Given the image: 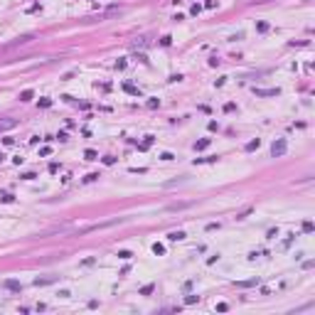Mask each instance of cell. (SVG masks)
Segmentation results:
<instances>
[{"mask_svg": "<svg viewBox=\"0 0 315 315\" xmlns=\"http://www.w3.org/2000/svg\"><path fill=\"white\" fill-rule=\"evenodd\" d=\"M234 286H236V288H251V286H258V278H249V281H236Z\"/></svg>", "mask_w": 315, "mask_h": 315, "instance_id": "8992f818", "label": "cell"}, {"mask_svg": "<svg viewBox=\"0 0 315 315\" xmlns=\"http://www.w3.org/2000/svg\"><path fill=\"white\" fill-rule=\"evenodd\" d=\"M160 158H162V160H175V155H172V153H162Z\"/></svg>", "mask_w": 315, "mask_h": 315, "instance_id": "74e56055", "label": "cell"}, {"mask_svg": "<svg viewBox=\"0 0 315 315\" xmlns=\"http://www.w3.org/2000/svg\"><path fill=\"white\" fill-rule=\"evenodd\" d=\"M0 199L5 202V205H10V202H15V195H10V192H5V195H0Z\"/></svg>", "mask_w": 315, "mask_h": 315, "instance_id": "ac0fdd59", "label": "cell"}, {"mask_svg": "<svg viewBox=\"0 0 315 315\" xmlns=\"http://www.w3.org/2000/svg\"><path fill=\"white\" fill-rule=\"evenodd\" d=\"M202 162H217V155H209V158H195V165H202Z\"/></svg>", "mask_w": 315, "mask_h": 315, "instance_id": "8fae6325", "label": "cell"}, {"mask_svg": "<svg viewBox=\"0 0 315 315\" xmlns=\"http://www.w3.org/2000/svg\"><path fill=\"white\" fill-rule=\"evenodd\" d=\"M3 288H8V290H17V293H20V290H22V283H20V281H15V278H8V281H3Z\"/></svg>", "mask_w": 315, "mask_h": 315, "instance_id": "5b68a950", "label": "cell"}, {"mask_svg": "<svg viewBox=\"0 0 315 315\" xmlns=\"http://www.w3.org/2000/svg\"><path fill=\"white\" fill-rule=\"evenodd\" d=\"M217 261H219V254H217V256H209V258H207V264H209V266H212V264H217Z\"/></svg>", "mask_w": 315, "mask_h": 315, "instance_id": "e575fe53", "label": "cell"}, {"mask_svg": "<svg viewBox=\"0 0 315 315\" xmlns=\"http://www.w3.org/2000/svg\"><path fill=\"white\" fill-rule=\"evenodd\" d=\"M254 94H256L258 99H266V96H278L281 89H278V86H276V89H254Z\"/></svg>", "mask_w": 315, "mask_h": 315, "instance_id": "7a4b0ae2", "label": "cell"}, {"mask_svg": "<svg viewBox=\"0 0 315 315\" xmlns=\"http://www.w3.org/2000/svg\"><path fill=\"white\" fill-rule=\"evenodd\" d=\"M214 229H219V224H217V221H212V224H207V231H214Z\"/></svg>", "mask_w": 315, "mask_h": 315, "instance_id": "ab89813d", "label": "cell"}, {"mask_svg": "<svg viewBox=\"0 0 315 315\" xmlns=\"http://www.w3.org/2000/svg\"><path fill=\"white\" fill-rule=\"evenodd\" d=\"M258 145H261V140H258V138H256V140H249V143L244 145V150H246V153H251V150H258Z\"/></svg>", "mask_w": 315, "mask_h": 315, "instance_id": "9c48e42d", "label": "cell"}, {"mask_svg": "<svg viewBox=\"0 0 315 315\" xmlns=\"http://www.w3.org/2000/svg\"><path fill=\"white\" fill-rule=\"evenodd\" d=\"M249 212H251V209H244V212H239V214H236V219H246V217H249Z\"/></svg>", "mask_w": 315, "mask_h": 315, "instance_id": "1f68e13d", "label": "cell"}, {"mask_svg": "<svg viewBox=\"0 0 315 315\" xmlns=\"http://www.w3.org/2000/svg\"><path fill=\"white\" fill-rule=\"evenodd\" d=\"M32 96H34V91H32V89H25L22 94H20V101H22V103H27V101H32Z\"/></svg>", "mask_w": 315, "mask_h": 315, "instance_id": "30bf717a", "label": "cell"}, {"mask_svg": "<svg viewBox=\"0 0 315 315\" xmlns=\"http://www.w3.org/2000/svg\"><path fill=\"white\" fill-rule=\"evenodd\" d=\"M32 40H34V34H32V32H30V34H20V37H17V40H12V42H10L8 47H17V44H27V42H32Z\"/></svg>", "mask_w": 315, "mask_h": 315, "instance_id": "277c9868", "label": "cell"}, {"mask_svg": "<svg viewBox=\"0 0 315 315\" xmlns=\"http://www.w3.org/2000/svg\"><path fill=\"white\" fill-rule=\"evenodd\" d=\"M290 47H308V40H303V42H290Z\"/></svg>", "mask_w": 315, "mask_h": 315, "instance_id": "836d02e7", "label": "cell"}, {"mask_svg": "<svg viewBox=\"0 0 315 315\" xmlns=\"http://www.w3.org/2000/svg\"><path fill=\"white\" fill-rule=\"evenodd\" d=\"M276 236H278V229H271V231L266 234V239H276Z\"/></svg>", "mask_w": 315, "mask_h": 315, "instance_id": "d6a6232c", "label": "cell"}, {"mask_svg": "<svg viewBox=\"0 0 315 315\" xmlns=\"http://www.w3.org/2000/svg\"><path fill=\"white\" fill-rule=\"evenodd\" d=\"M286 150H288V143H286V138H278V140H273V145H271V155H273V158H281V155H286Z\"/></svg>", "mask_w": 315, "mask_h": 315, "instance_id": "6da1fadb", "label": "cell"}, {"mask_svg": "<svg viewBox=\"0 0 315 315\" xmlns=\"http://www.w3.org/2000/svg\"><path fill=\"white\" fill-rule=\"evenodd\" d=\"M136 59H138V62H143V64H148V59H145V54H143V52H138V54H136Z\"/></svg>", "mask_w": 315, "mask_h": 315, "instance_id": "f546056e", "label": "cell"}, {"mask_svg": "<svg viewBox=\"0 0 315 315\" xmlns=\"http://www.w3.org/2000/svg\"><path fill=\"white\" fill-rule=\"evenodd\" d=\"M199 10H202V8H199V5H197V3H195V5H192V10H190V12H192V15H199Z\"/></svg>", "mask_w": 315, "mask_h": 315, "instance_id": "60d3db41", "label": "cell"}, {"mask_svg": "<svg viewBox=\"0 0 315 315\" xmlns=\"http://www.w3.org/2000/svg\"><path fill=\"white\" fill-rule=\"evenodd\" d=\"M94 180H99V172H89V175L84 177V182H94Z\"/></svg>", "mask_w": 315, "mask_h": 315, "instance_id": "603a6c76", "label": "cell"}, {"mask_svg": "<svg viewBox=\"0 0 315 315\" xmlns=\"http://www.w3.org/2000/svg\"><path fill=\"white\" fill-rule=\"evenodd\" d=\"M190 202H175V205H168V212H180V209H187Z\"/></svg>", "mask_w": 315, "mask_h": 315, "instance_id": "52a82bcc", "label": "cell"}, {"mask_svg": "<svg viewBox=\"0 0 315 315\" xmlns=\"http://www.w3.org/2000/svg\"><path fill=\"white\" fill-rule=\"evenodd\" d=\"M116 69H126V59H118V62H116Z\"/></svg>", "mask_w": 315, "mask_h": 315, "instance_id": "b9f144b4", "label": "cell"}, {"mask_svg": "<svg viewBox=\"0 0 315 315\" xmlns=\"http://www.w3.org/2000/svg\"><path fill=\"white\" fill-rule=\"evenodd\" d=\"M118 258H123V261H128V258H133V254L123 249V251H118Z\"/></svg>", "mask_w": 315, "mask_h": 315, "instance_id": "ffe728a7", "label": "cell"}, {"mask_svg": "<svg viewBox=\"0 0 315 315\" xmlns=\"http://www.w3.org/2000/svg\"><path fill=\"white\" fill-rule=\"evenodd\" d=\"M84 158H86V160H99V153H96V150H86Z\"/></svg>", "mask_w": 315, "mask_h": 315, "instance_id": "e0dca14e", "label": "cell"}, {"mask_svg": "<svg viewBox=\"0 0 315 315\" xmlns=\"http://www.w3.org/2000/svg\"><path fill=\"white\" fill-rule=\"evenodd\" d=\"M20 177H22V180H34V177H37V175H34V172H22V175H20Z\"/></svg>", "mask_w": 315, "mask_h": 315, "instance_id": "f1b7e54d", "label": "cell"}, {"mask_svg": "<svg viewBox=\"0 0 315 315\" xmlns=\"http://www.w3.org/2000/svg\"><path fill=\"white\" fill-rule=\"evenodd\" d=\"M153 254L162 256V254H165V246H162V244H153Z\"/></svg>", "mask_w": 315, "mask_h": 315, "instance_id": "d6986e66", "label": "cell"}, {"mask_svg": "<svg viewBox=\"0 0 315 315\" xmlns=\"http://www.w3.org/2000/svg\"><path fill=\"white\" fill-rule=\"evenodd\" d=\"M313 229H315V227H313V221H303V231H305V234H310Z\"/></svg>", "mask_w": 315, "mask_h": 315, "instance_id": "cb8c5ba5", "label": "cell"}, {"mask_svg": "<svg viewBox=\"0 0 315 315\" xmlns=\"http://www.w3.org/2000/svg\"><path fill=\"white\" fill-rule=\"evenodd\" d=\"M185 236H187V234H185L182 229H177V231H170V234H168V239H170V241H182Z\"/></svg>", "mask_w": 315, "mask_h": 315, "instance_id": "ba28073f", "label": "cell"}, {"mask_svg": "<svg viewBox=\"0 0 315 315\" xmlns=\"http://www.w3.org/2000/svg\"><path fill=\"white\" fill-rule=\"evenodd\" d=\"M138 44H140V47H145V44H148V37H140V40L136 42V47H138Z\"/></svg>", "mask_w": 315, "mask_h": 315, "instance_id": "8d00e7d4", "label": "cell"}, {"mask_svg": "<svg viewBox=\"0 0 315 315\" xmlns=\"http://www.w3.org/2000/svg\"><path fill=\"white\" fill-rule=\"evenodd\" d=\"M153 290H155V283H148V286H143V288H140V295H150Z\"/></svg>", "mask_w": 315, "mask_h": 315, "instance_id": "4fadbf2b", "label": "cell"}, {"mask_svg": "<svg viewBox=\"0 0 315 315\" xmlns=\"http://www.w3.org/2000/svg\"><path fill=\"white\" fill-rule=\"evenodd\" d=\"M207 145H209V138H202V140H197V143H195V150H205Z\"/></svg>", "mask_w": 315, "mask_h": 315, "instance_id": "7c38bea8", "label": "cell"}, {"mask_svg": "<svg viewBox=\"0 0 315 315\" xmlns=\"http://www.w3.org/2000/svg\"><path fill=\"white\" fill-rule=\"evenodd\" d=\"M170 44H172V37L170 34H162L160 37V47H170Z\"/></svg>", "mask_w": 315, "mask_h": 315, "instance_id": "9a60e30c", "label": "cell"}, {"mask_svg": "<svg viewBox=\"0 0 315 315\" xmlns=\"http://www.w3.org/2000/svg\"><path fill=\"white\" fill-rule=\"evenodd\" d=\"M3 160H5V155H3V153H0V162H3Z\"/></svg>", "mask_w": 315, "mask_h": 315, "instance_id": "7bdbcfd3", "label": "cell"}, {"mask_svg": "<svg viewBox=\"0 0 315 315\" xmlns=\"http://www.w3.org/2000/svg\"><path fill=\"white\" fill-rule=\"evenodd\" d=\"M54 138H57L59 143H67V140H69V136H67L64 131H59V133H57V136H54Z\"/></svg>", "mask_w": 315, "mask_h": 315, "instance_id": "44dd1931", "label": "cell"}, {"mask_svg": "<svg viewBox=\"0 0 315 315\" xmlns=\"http://www.w3.org/2000/svg\"><path fill=\"white\" fill-rule=\"evenodd\" d=\"M113 162H116L113 155H106V158H103V165H113Z\"/></svg>", "mask_w": 315, "mask_h": 315, "instance_id": "83f0119b", "label": "cell"}, {"mask_svg": "<svg viewBox=\"0 0 315 315\" xmlns=\"http://www.w3.org/2000/svg\"><path fill=\"white\" fill-rule=\"evenodd\" d=\"M158 106H160L158 99H148V108H158Z\"/></svg>", "mask_w": 315, "mask_h": 315, "instance_id": "484cf974", "label": "cell"}, {"mask_svg": "<svg viewBox=\"0 0 315 315\" xmlns=\"http://www.w3.org/2000/svg\"><path fill=\"white\" fill-rule=\"evenodd\" d=\"M217 310H219V313H227V310H229V305H227V303H219V305H217Z\"/></svg>", "mask_w": 315, "mask_h": 315, "instance_id": "4dcf8cb0", "label": "cell"}, {"mask_svg": "<svg viewBox=\"0 0 315 315\" xmlns=\"http://www.w3.org/2000/svg\"><path fill=\"white\" fill-rule=\"evenodd\" d=\"M123 89L128 91V94H133V96H140V91H138V89H136L133 84H123Z\"/></svg>", "mask_w": 315, "mask_h": 315, "instance_id": "2e32d148", "label": "cell"}, {"mask_svg": "<svg viewBox=\"0 0 315 315\" xmlns=\"http://www.w3.org/2000/svg\"><path fill=\"white\" fill-rule=\"evenodd\" d=\"M49 283H54L52 276H49V278H34V286H49Z\"/></svg>", "mask_w": 315, "mask_h": 315, "instance_id": "5bb4252c", "label": "cell"}, {"mask_svg": "<svg viewBox=\"0 0 315 315\" xmlns=\"http://www.w3.org/2000/svg\"><path fill=\"white\" fill-rule=\"evenodd\" d=\"M256 30H258V32H266L268 25H266V22H256Z\"/></svg>", "mask_w": 315, "mask_h": 315, "instance_id": "4316f807", "label": "cell"}, {"mask_svg": "<svg viewBox=\"0 0 315 315\" xmlns=\"http://www.w3.org/2000/svg\"><path fill=\"white\" fill-rule=\"evenodd\" d=\"M15 126H17V118H0V133H5V131H12Z\"/></svg>", "mask_w": 315, "mask_h": 315, "instance_id": "3957f363", "label": "cell"}, {"mask_svg": "<svg viewBox=\"0 0 315 315\" xmlns=\"http://www.w3.org/2000/svg\"><path fill=\"white\" fill-rule=\"evenodd\" d=\"M234 108H236L234 103H224V111H227V113H231V111H234Z\"/></svg>", "mask_w": 315, "mask_h": 315, "instance_id": "f35d334b", "label": "cell"}, {"mask_svg": "<svg viewBox=\"0 0 315 315\" xmlns=\"http://www.w3.org/2000/svg\"><path fill=\"white\" fill-rule=\"evenodd\" d=\"M40 106H42V108H49V106H52V99H47V96L40 99Z\"/></svg>", "mask_w": 315, "mask_h": 315, "instance_id": "d4e9b609", "label": "cell"}, {"mask_svg": "<svg viewBox=\"0 0 315 315\" xmlns=\"http://www.w3.org/2000/svg\"><path fill=\"white\" fill-rule=\"evenodd\" d=\"M224 81H227V77H219V79L214 81V86H224Z\"/></svg>", "mask_w": 315, "mask_h": 315, "instance_id": "d590c367", "label": "cell"}, {"mask_svg": "<svg viewBox=\"0 0 315 315\" xmlns=\"http://www.w3.org/2000/svg\"><path fill=\"white\" fill-rule=\"evenodd\" d=\"M185 303H187V305H192V303H199V295H187V298H185Z\"/></svg>", "mask_w": 315, "mask_h": 315, "instance_id": "7402d4cb", "label": "cell"}]
</instances>
